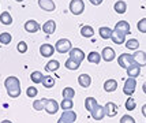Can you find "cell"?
Returning <instances> with one entry per match:
<instances>
[{"label":"cell","instance_id":"obj_42","mask_svg":"<svg viewBox=\"0 0 146 123\" xmlns=\"http://www.w3.org/2000/svg\"><path fill=\"white\" fill-rule=\"evenodd\" d=\"M89 1L92 3V4H93V6H100L104 0H89Z\"/></svg>","mask_w":146,"mask_h":123},{"label":"cell","instance_id":"obj_30","mask_svg":"<svg viewBox=\"0 0 146 123\" xmlns=\"http://www.w3.org/2000/svg\"><path fill=\"white\" fill-rule=\"evenodd\" d=\"M64 66H66V68H68V70H71V71H75V70L79 68L81 63H78V62H75V60H72L71 58H68L67 60H66Z\"/></svg>","mask_w":146,"mask_h":123},{"label":"cell","instance_id":"obj_41","mask_svg":"<svg viewBox=\"0 0 146 123\" xmlns=\"http://www.w3.org/2000/svg\"><path fill=\"white\" fill-rule=\"evenodd\" d=\"M120 123H135V119L131 115H123L120 118Z\"/></svg>","mask_w":146,"mask_h":123},{"label":"cell","instance_id":"obj_15","mask_svg":"<svg viewBox=\"0 0 146 123\" xmlns=\"http://www.w3.org/2000/svg\"><path fill=\"white\" fill-rule=\"evenodd\" d=\"M38 6L44 11H55L56 4L53 3V0H38Z\"/></svg>","mask_w":146,"mask_h":123},{"label":"cell","instance_id":"obj_21","mask_svg":"<svg viewBox=\"0 0 146 123\" xmlns=\"http://www.w3.org/2000/svg\"><path fill=\"white\" fill-rule=\"evenodd\" d=\"M115 29L120 30V32L124 33L126 36H127V34H130V23H128L127 21H119V22L115 25Z\"/></svg>","mask_w":146,"mask_h":123},{"label":"cell","instance_id":"obj_12","mask_svg":"<svg viewBox=\"0 0 146 123\" xmlns=\"http://www.w3.org/2000/svg\"><path fill=\"white\" fill-rule=\"evenodd\" d=\"M101 58H102V60H105V62H112V60L116 58V53H115L113 48L105 47L101 52Z\"/></svg>","mask_w":146,"mask_h":123},{"label":"cell","instance_id":"obj_18","mask_svg":"<svg viewBox=\"0 0 146 123\" xmlns=\"http://www.w3.org/2000/svg\"><path fill=\"white\" fill-rule=\"evenodd\" d=\"M126 71H127L128 78H137V77H139V74H141V66L134 63V64H131L128 67Z\"/></svg>","mask_w":146,"mask_h":123},{"label":"cell","instance_id":"obj_33","mask_svg":"<svg viewBox=\"0 0 146 123\" xmlns=\"http://www.w3.org/2000/svg\"><path fill=\"white\" fill-rule=\"evenodd\" d=\"M44 74L41 71H33L32 74H30V79H32L34 84H41L42 82V79H44Z\"/></svg>","mask_w":146,"mask_h":123},{"label":"cell","instance_id":"obj_46","mask_svg":"<svg viewBox=\"0 0 146 123\" xmlns=\"http://www.w3.org/2000/svg\"><path fill=\"white\" fill-rule=\"evenodd\" d=\"M15 1H18V3H21V1H23V0H15Z\"/></svg>","mask_w":146,"mask_h":123},{"label":"cell","instance_id":"obj_3","mask_svg":"<svg viewBox=\"0 0 146 123\" xmlns=\"http://www.w3.org/2000/svg\"><path fill=\"white\" fill-rule=\"evenodd\" d=\"M68 8H70L71 14L81 15L85 11V3H83V0H71Z\"/></svg>","mask_w":146,"mask_h":123},{"label":"cell","instance_id":"obj_34","mask_svg":"<svg viewBox=\"0 0 146 123\" xmlns=\"http://www.w3.org/2000/svg\"><path fill=\"white\" fill-rule=\"evenodd\" d=\"M72 107H74V101L70 98H63V101L60 103V108L63 111H70L72 110Z\"/></svg>","mask_w":146,"mask_h":123},{"label":"cell","instance_id":"obj_9","mask_svg":"<svg viewBox=\"0 0 146 123\" xmlns=\"http://www.w3.org/2000/svg\"><path fill=\"white\" fill-rule=\"evenodd\" d=\"M59 108H60V105L57 104L56 100H53V98H48L46 105H45V111H46V114H49V115H55Z\"/></svg>","mask_w":146,"mask_h":123},{"label":"cell","instance_id":"obj_23","mask_svg":"<svg viewBox=\"0 0 146 123\" xmlns=\"http://www.w3.org/2000/svg\"><path fill=\"white\" fill-rule=\"evenodd\" d=\"M81 36L82 37H86V39H90L94 36V29L90 25H83L81 27Z\"/></svg>","mask_w":146,"mask_h":123},{"label":"cell","instance_id":"obj_6","mask_svg":"<svg viewBox=\"0 0 146 123\" xmlns=\"http://www.w3.org/2000/svg\"><path fill=\"white\" fill-rule=\"evenodd\" d=\"M76 120V114L72 110L70 111H64L62 114L60 119L57 120V123H74Z\"/></svg>","mask_w":146,"mask_h":123},{"label":"cell","instance_id":"obj_28","mask_svg":"<svg viewBox=\"0 0 146 123\" xmlns=\"http://www.w3.org/2000/svg\"><path fill=\"white\" fill-rule=\"evenodd\" d=\"M88 60H89L90 63H94V64H98L100 62H101V55L98 53V52H96V51H93V52H90L89 55H88Z\"/></svg>","mask_w":146,"mask_h":123},{"label":"cell","instance_id":"obj_43","mask_svg":"<svg viewBox=\"0 0 146 123\" xmlns=\"http://www.w3.org/2000/svg\"><path fill=\"white\" fill-rule=\"evenodd\" d=\"M142 115L146 118V104H143V107H142Z\"/></svg>","mask_w":146,"mask_h":123},{"label":"cell","instance_id":"obj_5","mask_svg":"<svg viewBox=\"0 0 146 123\" xmlns=\"http://www.w3.org/2000/svg\"><path fill=\"white\" fill-rule=\"evenodd\" d=\"M135 88H137V79L135 78H128L124 82V86H123V93L127 94V96H133L134 92H135Z\"/></svg>","mask_w":146,"mask_h":123},{"label":"cell","instance_id":"obj_31","mask_svg":"<svg viewBox=\"0 0 146 123\" xmlns=\"http://www.w3.org/2000/svg\"><path fill=\"white\" fill-rule=\"evenodd\" d=\"M46 101H48V98H40V100H36V101H33V108H34L36 111L45 110Z\"/></svg>","mask_w":146,"mask_h":123},{"label":"cell","instance_id":"obj_38","mask_svg":"<svg viewBox=\"0 0 146 123\" xmlns=\"http://www.w3.org/2000/svg\"><path fill=\"white\" fill-rule=\"evenodd\" d=\"M37 94H38V90L34 88V86H29V88L26 89V96H27V97L34 98Z\"/></svg>","mask_w":146,"mask_h":123},{"label":"cell","instance_id":"obj_24","mask_svg":"<svg viewBox=\"0 0 146 123\" xmlns=\"http://www.w3.org/2000/svg\"><path fill=\"white\" fill-rule=\"evenodd\" d=\"M113 10L117 14H124L126 11H127V3H126V1H123V0H117V1L115 3Z\"/></svg>","mask_w":146,"mask_h":123},{"label":"cell","instance_id":"obj_17","mask_svg":"<svg viewBox=\"0 0 146 123\" xmlns=\"http://www.w3.org/2000/svg\"><path fill=\"white\" fill-rule=\"evenodd\" d=\"M104 116H107V115H105V108L98 104V105L96 107V110L92 112V118H93L94 120H102Z\"/></svg>","mask_w":146,"mask_h":123},{"label":"cell","instance_id":"obj_29","mask_svg":"<svg viewBox=\"0 0 146 123\" xmlns=\"http://www.w3.org/2000/svg\"><path fill=\"white\" fill-rule=\"evenodd\" d=\"M126 48L130 49V51H138L139 48V41L137 39H130L126 41Z\"/></svg>","mask_w":146,"mask_h":123},{"label":"cell","instance_id":"obj_2","mask_svg":"<svg viewBox=\"0 0 146 123\" xmlns=\"http://www.w3.org/2000/svg\"><path fill=\"white\" fill-rule=\"evenodd\" d=\"M55 49H56L59 53H67L72 49V44L68 39H60L56 41L55 44Z\"/></svg>","mask_w":146,"mask_h":123},{"label":"cell","instance_id":"obj_39","mask_svg":"<svg viewBox=\"0 0 146 123\" xmlns=\"http://www.w3.org/2000/svg\"><path fill=\"white\" fill-rule=\"evenodd\" d=\"M137 29H138L141 33H146V18H142V19L138 21Z\"/></svg>","mask_w":146,"mask_h":123},{"label":"cell","instance_id":"obj_32","mask_svg":"<svg viewBox=\"0 0 146 123\" xmlns=\"http://www.w3.org/2000/svg\"><path fill=\"white\" fill-rule=\"evenodd\" d=\"M41 84H42V86H44V88H46V89H51V88H53V86H55V78L51 77V75H45Z\"/></svg>","mask_w":146,"mask_h":123},{"label":"cell","instance_id":"obj_16","mask_svg":"<svg viewBox=\"0 0 146 123\" xmlns=\"http://www.w3.org/2000/svg\"><path fill=\"white\" fill-rule=\"evenodd\" d=\"M104 108H105V115L109 118H113L116 116V114H117V105L112 101H109L104 105Z\"/></svg>","mask_w":146,"mask_h":123},{"label":"cell","instance_id":"obj_36","mask_svg":"<svg viewBox=\"0 0 146 123\" xmlns=\"http://www.w3.org/2000/svg\"><path fill=\"white\" fill-rule=\"evenodd\" d=\"M13 41V36L10 34V33H1L0 34V44H3V45H8L10 43Z\"/></svg>","mask_w":146,"mask_h":123},{"label":"cell","instance_id":"obj_40","mask_svg":"<svg viewBox=\"0 0 146 123\" xmlns=\"http://www.w3.org/2000/svg\"><path fill=\"white\" fill-rule=\"evenodd\" d=\"M17 49H18L19 53H26L27 52V44L25 41H19L18 45H17Z\"/></svg>","mask_w":146,"mask_h":123},{"label":"cell","instance_id":"obj_25","mask_svg":"<svg viewBox=\"0 0 146 123\" xmlns=\"http://www.w3.org/2000/svg\"><path fill=\"white\" fill-rule=\"evenodd\" d=\"M59 67H60V63H59L57 60H55V59H51V60L45 64V70L49 72H53V71H57Z\"/></svg>","mask_w":146,"mask_h":123},{"label":"cell","instance_id":"obj_45","mask_svg":"<svg viewBox=\"0 0 146 123\" xmlns=\"http://www.w3.org/2000/svg\"><path fill=\"white\" fill-rule=\"evenodd\" d=\"M1 123H13V122H11V120H3Z\"/></svg>","mask_w":146,"mask_h":123},{"label":"cell","instance_id":"obj_4","mask_svg":"<svg viewBox=\"0 0 146 123\" xmlns=\"http://www.w3.org/2000/svg\"><path fill=\"white\" fill-rule=\"evenodd\" d=\"M117 63H119V66H120L121 68H126L127 70L128 67L131 64H134L135 62H134L133 55H130V53H121L120 56L117 58Z\"/></svg>","mask_w":146,"mask_h":123},{"label":"cell","instance_id":"obj_7","mask_svg":"<svg viewBox=\"0 0 146 123\" xmlns=\"http://www.w3.org/2000/svg\"><path fill=\"white\" fill-rule=\"evenodd\" d=\"M55 45H51V44H42L40 47V55L42 58H52V55L55 53Z\"/></svg>","mask_w":146,"mask_h":123},{"label":"cell","instance_id":"obj_14","mask_svg":"<svg viewBox=\"0 0 146 123\" xmlns=\"http://www.w3.org/2000/svg\"><path fill=\"white\" fill-rule=\"evenodd\" d=\"M133 56H134V62H135L138 66H141V67L146 66V52H143V51H135Z\"/></svg>","mask_w":146,"mask_h":123},{"label":"cell","instance_id":"obj_20","mask_svg":"<svg viewBox=\"0 0 146 123\" xmlns=\"http://www.w3.org/2000/svg\"><path fill=\"white\" fill-rule=\"evenodd\" d=\"M117 89V81L116 79H107L104 82V90L108 92V93H112Z\"/></svg>","mask_w":146,"mask_h":123},{"label":"cell","instance_id":"obj_44","mask_svg":"<svg viewBox=\"0 0 146 123\" xmlns=\"http://www.w3.org/2000/svg\"><path fill=\"white\" fill-rule=\"evenodd\" d=\"M142 90H143V93L146 94V82H145L143 85H142Z\"/></svg>","mask_w":146,"mask_h":123},{"label":"cell","instance_id":"obj_26","mask_svg":"<svg viewBox=\"0 0 146 123\" xmlns=\"http://www.w3.org/2000/svg\"><path fill=\"white\" fill-rule=\"evenodd\" d=\"M0 23L1 25H6V26H10L13 23V17H11V14L4 11V13L0 14Z\"/></svg>","mask_w":146,"mask_h":123},{"label":"cell","instance_id":"obj_22","mask_svg":"<svg viewBox=\"0 0 146 123\" xmlns=\"http://www.w3.org/2000/svg\"><path fill=\"white\" fill-rule=\"evenodd\" d=\"M97 105H98V103H97V100L94 97H86V100H85V108L89 111L90 114L96 110Z\"/></svg>","mask_w":146,"mask_h":123},{"label":"cell","instance_id":"obj_1","mask_svg":"<svg viewBox=\"0 0 146 123\" xmlns=\"http://www.w3.org/2000/svg\"><path fill=\"white\" fill-rule=\"evenodd\" d=\"M4 88L11 98H17L21 94V81L17 77H7L4 79Z\"/></svg>","mask_w":146,"mask_h":123},{"label":"cell","instance_id":"obj_27","mask_svg":"<svg viewBox=\"0 0 146 123\" xmlns=\"http://www.w3.org/2000/svg\"><path fill=\"white\" fill-rule=\"evenodd\" d=\"M112 29L111 27H108V26H102V27H100V30H98V33H100V37L104 40H108L111 39V36H112Z\"/></svg>","mask_w":146,"mask_h":123},{"label":"cell","instance_id":"obj_35","mask_svg":"<svg viewBox=\"0 0 146 123\" xmlns=\"http://www.w3.org/2000/svg\"><path fill=\"white\" fill-rule=\"evenodd\" d=\"M62 96H63V98H70V100H72L74 96H75V90H74L72 88H70V86H67V88H64L63 89Z\"/></svg>","mask_w":146,"mask_h":123},{"label":"cell","instance_id":"obj_10","mask_svg":"<svg viewBox=\"0 0 146 123\" xmlns=\"http://www.w3.org/2000/svg\"><path fill=\"white\" fill-rule=\"evenodd\" d=\"M41 29H42V32H44L46 36H51V34H53L55 30H56V22L52 19L46 21L44 25L41 26Z\"/></svg>","mask_w":146,"mask_h":123},{"label":"cell","instance_id":"obj_19","mask_svg":"<svg viewBox=\"0 0 146 123\" xmlns=\"http://www.w3.org/2000/svg\"><path fill=\"white\" fill-rule=\"evenodd\" d=\"M78 84H79V86H82V88H89L90 85H92V78H90L89 74H81L78 77Z\"/></svg>","mask_w":146,"mask_h":123},{"label":"cell","instance_id":"obj_13","mask_svg":"<svg viewBox=\"0 0 146 123\" xmlns=\"http://www.w3.org/2000/svg\"><path fill=\"white\" fill-rule=\"evenodd\" d=\"M23 27H25V30L27 33H36V32L40 30V23L34 19H29V21H26L25 22Z\"/></svg>","mask_w":146,"mask_h":123},{"label":"cell","instance_id":"obj_37","mask_svg":"<svg viewBox=\"0 0 146 123\" xmlns=\"http://www.w3.org/2000/svg\"><path fill=\"white\" fill-rule=\"evenodd\" d=\"M124 107H126V110L127 111H134L135 110V107H137V103H135V100L133 97H128L126 104H124Z\"/></svg>","mask_w":146,"mask_h":123},{"label":"cell","instance_id":"obj_11","mask_svg":"<svg viewBox=\"0 0 146 123\" xmlns=\"http://www.w3.org/2000/svg\"><path fill=\"white\" fill-rule=\"evenodd\" d=\"M70 58L72 59V60L78 62V63H82L83 59L86 58V56H85V53H83L82 49H79V48H72L70 51Z\"/></svg>","mask_w":146,"mask_h":123},{"label":"cell","instance_id":"obj_8","mask_svg":"<svg viewBox=\"0 0 146 123\" xmlns=\"http://www.w3.org/2000/svg\"><path fill=\"white\" fill-rule=\"evenodd\" d=\"M111 40L113 41L115 44L121 45V44H124V43H126V34H124V33H121L120 30H117V29H113L112 36H111Z\"/></svg>","mask_w":146,"mask_h":123}]
</instances>
